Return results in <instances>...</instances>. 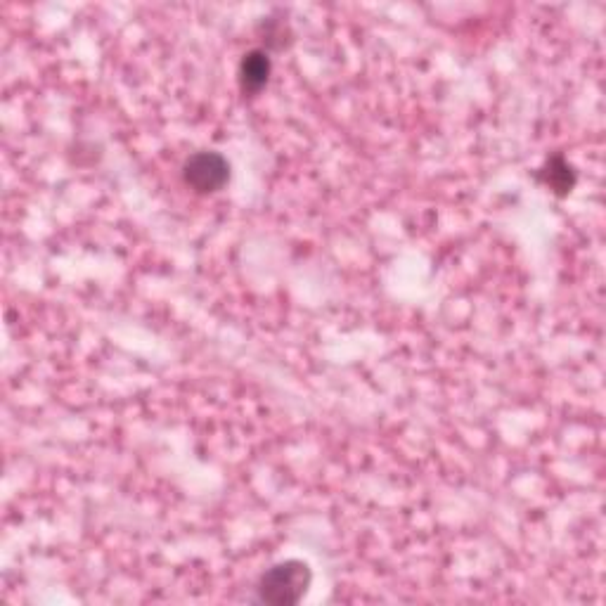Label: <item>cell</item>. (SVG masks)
<instances>
[{
	"instance_id": "6da1fadb",
	"label": "cell",
	"mask_w": 606,
	"mask_h": 606,
	"mask_svg": "<svg viewBox=\"0 0 606 606\" xmlns=\"http://www.w3.org/2000/svg\"><path fill=\"white\" fill-rule=\"evenodd\" d=\"M311 566L299 559H287L263 573L256 583V599L270 606H294L311 588Z\"/></svg>"
},
{
	"instance_id": "7a4b0ae2",
	"label": "cell",
	"mask_w": 606,
	"mask_h": 606,
	"mask_svg": "<svg viewBox=\"0 0 606 606\" xmlns=\"http://www.w3.org/2000/svg\"><path fill=\"white\" fill-rule=\"evenodd\" d=\"M183 180L199 195H214L230 180V164L218 152H195L183 164Z\"/></svg>"
},
{
	"instance_id": "3957f363",
	"label": "cell",
	"mask_w": 606,
	"mask_h": 606,
	"mask_svg": "<svg viewBox=\"0 0 606 606\" xmlns=\"http://www.w3.org/2000/svg\"><path fill=\"white\" fill-rule=\"evenodd\" d=\"M540 185L550 188L557 197H566L571 195L573 188L578 183V173L573 169V164L564 154H552V157L545 159V164L540 166L538 173H535Z\"/></svg>"
},
{
	"instance_id": "277c9868",
	"label": "cell",
	"mask_w": 606,
	"mask_h": 606,
	"mask_svg": "<svg viewBox=\"0 0 606 606\" xmlns=\"http://www.w3.org/2000/svg\"><path fill=\"white\" fill-rule=\"evenodd\" d=\"M270 72H273V62H270L268 50L256 48L244 53L240 60V69H237V79H240L242 93L247 95L261 93L270 79Z\"/></svg>"
},
{
	"instance_id": "5b68a950",
	"label": "cell",
	"mask_w": 606,
	"mask_h": 606,
	"mask_svg": "<svg viewBox=\"0 0 606 606\" xmlns=\"http://www.w3.org/2000/svg\"><path fill=\"white\" fill-rule=\"evenodd\" d=\"M263 29H266V45H275V48L277 38H285V34H289L285 22H277V19H266Z\"/></svg>"
}]
</instances>
